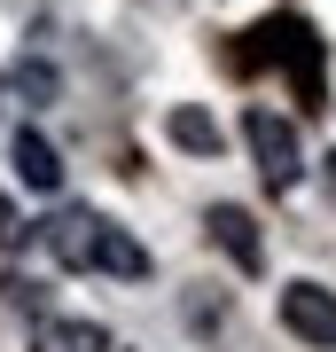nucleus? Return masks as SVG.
<instances>
[{
    "label": "nucleus",
    "instance_id": "423d86ee",
    "mask_svg": "<svg viewBox=\"0 0 336 352\" xmlns=\"http://www.w3.org/2000/svg\"><path fill=\"white\" fill-rule=\"evenodd\" d=\"M8 157H16V180H24L32 196H55V188H63V157H55V141H47V133H32V126H24Z\"/></svg>",
    "mask_w": 336,
    "mask_h": 352
},
{
    "label": "nucleus",
    "instance_id": "9b49d317",
    "mask_svg": "<svg viewBox=\"0 0 336 352\" xmlns=\"http://www.w3.org/2000/svg\"><path fill=\"white\" fill-rule=\"evenodd\" d=\"M321 180H328V204H336V149L321 157Z\"/></svg>",
    "mask_w": 336,
    "mask_h": 352
},
{
    "label": "nucleus",
    "instance_id": "0eeeda50",
    "mask_svg": "<svg viewBox=\"0 0 336 352\" xmlns=\"http://www.w3.org/2000/svg\"><path fill=\"white\" fill-rule=\"evenodd\" d=\"M164 141H172V149H188V157H219V118L212 110H196V102H172V110H164Z\"/></svg>",
    "mask_w": 336,
    "mask_h": 352
},
{
    "label": "nucleus",
    "instance_id": "7ed1b4c3",
    "mask_svg": "<svg viewBox=\"0 0 336 352\" xmlns=\"http://www.w3.org/2000/svg\"><path fill=\"white\" fill-rule=\"evenodd\" d=\"M282 329H289L298 344H313V352H336V289L289 282V289H282Z\"/></svg>",
    "mask_w": 336,
    "mask_h": 352
},
{
    "label": "nucleus",
    "instance_id": "6e6552de",
    "mask_svg": "<svg viewBox=\"0 0 336 352\" xmlns=\"http://www.w3.org/2000/svg\"><path fill=\"white\" fill-rule=\"evenodd\" d=\"M32 352H110V329L102 321H71V314H47L32 329Z\"/></svg>",
    "mask_w": 336,
    "mask_h": 352
},
{
    "label": "nucleus",
    "instance_id": "39448f33",
    "mask_svg": "<svg viewBox=\"0 0 336 352\" xmlns=\"http://www.w3.org/2000/svg\"><path fill=\"white\" fill-rule=\"evenodd\" d=\"M203 227H212V243H219V251H227V258L243 266V274H258V266H266V243H258V219H250L243 204H212V219H203Z\"/></svg>",
    "mask_w": 336,
    "mask_h": 352
},
{
    "label": "nucleus",
    "instance_id": "f257e3e1",
    "mask_svg": "<svg viewBox=\"0 0 336 352\" xmlns=\"http://www.w3.org/2000/svg\"><path fill=\"white\" fill-rule=\"evenodd\" d=\"M39 243H47V258L71 266V274H117V282L149 274V251H141L117 219H102V212H55L39 227Z\"/></svg>",
    "mask_w": 336,
    "mask_h": 352
},
{
    "label": "nucleus",
    "instance_id": "f03ea898",
    "mask_svg": "<svg viewBox=\"0 0 336 352\" xmlns=\"http://www.w3.org/2000/svg\"><path fill=\"white\" fill-rule=\"evenodd\" d=\"M243 141H250V157H258V180H266L274 196L305 180V141H298V126H289L282 110H266V102H258V110H243Z\"/></svg>",
    "mask_w": 336,
    "mask_h": 352
},
{
    "label": "nucleus",
    "instance_id": "9d476101",
    "mask_svg": "<svg viewBox=\"0 0 336 352\" xmlns=\"http://www.w3.org/2000/svg\"><path fill=\"white\" fill-rule=\"evenodd\" d=\"M16 243H24V219H16V204L0 196V251H16Z\"/></svg>",
    "mask_w": 336,
    "mask_h": 352
},
{
    "label": "nucleus",
    "instance_id": "1a4fd4ad",
    "mask_svg": "<svg viewBox=\"0 0 336 352\" xmlns=\"http://www.w3.org/2000/svg\"><path fill=\"white\" fill-rule=\"evenodd\" d=\"M16 94H24L32 110H47V102L63 94V78H55V63H39V55H24V63H16Z\"/></svg>",
    "mask_w": 336,
    "mask_h": 352
},
{
    "label": "nucleus",
    "instance_id": "20e7f679",
    "mask_svg": "<svg viewBox=\"0 0 336 352\" xmlns=\"http://www.w3.org/2000/svg\"><path fill=\"white\" fill-rule=\"evenodd\" d=\"M266 39H274V63L298 71L305 102H321V39H313V24H298V16H274V24H258Z\"/></svg>",
    "mask_w": 336,
    "mask_h": 352
}]
</instances>
